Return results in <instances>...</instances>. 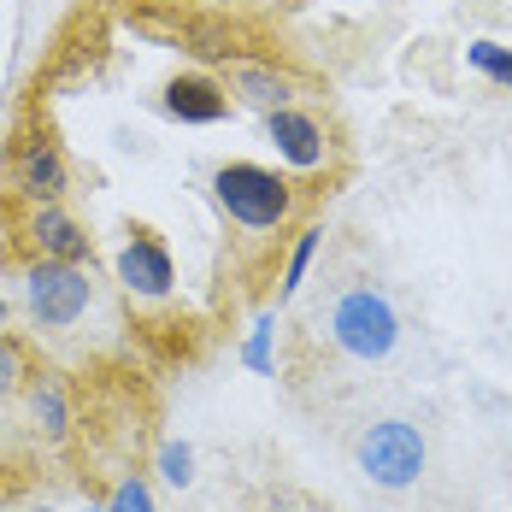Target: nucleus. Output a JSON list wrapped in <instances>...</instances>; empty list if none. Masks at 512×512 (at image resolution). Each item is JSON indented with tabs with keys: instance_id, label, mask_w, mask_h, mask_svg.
<instances>
[{
	"instance_id": "1",
	"label": "nucleus",
	"mask_w": 512,
	"mask_h": 512,
	"mask_svg": "<svg viewBox=\"0 0 512 512\" xmlns=\"http://www.w3.org/2000/svg\"><path fill=\"white\" fill-rule=\"evenodd\" d=\"M206 189H212V201L230 224H242L254 236H271L295 218V183L271 165H254V159H224Z\"/></svg>"
},
{
	"instance_id": "2",
	"label": "nucleus",
	"mask_w": 512,
	"mask_h": 512,
	"mask_svg": "<svg viewBox=\"0 0 512 512\" xmlns=\"http://www.w3.org/2000/svg\"><path fill=\"white\" fill-rule=\"evenodd\" d=\"M330 342L348 359H359V365H383L401 348V312L377 283H354L330 307Z\"/></svg>"
},
{
	"instance_id": "3",
	"label": "nucleus",
	"mask_w": 512,
	"mask_h": 512,
	"mask_svg": "<svg viewBox=\"0 0 512 512\" xmlns=\"http://www.w3.org/2000/svg\"><path fill=\"white\" fill-rule=\"evenodd\" d=\"M354 460H359V471H365V483L401 495V489H412V483L424 477V465H430V442H424V430L407 424V418H377V424H365Z\"/></svg>"
},
{
	"instance_id": "4",
	"label": "nucleus",
	"mask_w": 512,
	"mask_h": 512,
	"mask_svg": "<svg viewBox=\"0 0 512 512\" xmlns=\"http://www.w3.org/2000/svg\"><path fill=\"white\" fill-rule=\"evenodd\" d=\"M95 301V283H89V265H71V259H30L24 271V307L42 330H71Z\"/></svg>"
},
{
	"instance_id": "5",
	"label": "nucleus",
	"mask_w": 512,
	"mask_h": 512,
	"mask_svg": "<svg viewBox=\"0 0 512 512\" xmlns=\"http://www.w3.org/2000/svg\"><path fill=\"white\" fill-rule=\"evenodd\" d=\"M12 189L30 206L65 201L71 165H65V154H59V142H53L48 130H24V136H18V148H12Z\"/></svg>"
},
{
	"instance_id": "6",
	"label": "nucleus",
	"mask_w": 512,
	"mask_h": 512,
	"mask_svg": "<svg viewBox=\"0 0 512 512\" xmlns=\"http://www.w3.org/2000/svg\"><path fill=\"white\" fill-rule=\"evenodd\" d=\"M112 271H118L124 295H136V301H165L177 289V259H171V248L154 230H130V242L118 248Z\"/></svg>"
},
{
	"instance_id": "7",
	"label": "nucleus",
	"mask_w": 512,
	"mask_h": 512,
	"mask_svg": "<svg viewBox=\"0 0 512 512\" xmlns=\"http://www.w3.org/2000/svg\"><path fill=\"white\" fill-rule=\"evenodd\" d=\"M265 136H271V148L277 159L289 165V171H318L324 159H330V136H324V124L301 112V106H277V112H265Z\"/></svg>"
},
{
	"instance_id": "8",
	"label": "nucleus",
	"mask_w": 512,
	"mask_h": 512,
	"mask_svg": "<svg viewBox=\"0 0 512 512\" xmlns=\"http://www.w3.org/2000/svg\"><path fill=\"white\" fill-rule=\"evenodd\" d=\"M24 242H30V254L36 259H71V265H89V259H95L89 230H83L59 201L30 206V218H24Z\"/></svg>"
},
{
	"instance_id": "9",
	"label": "nucleus",
	"mask_w": 512,
	"mask_h": 512,
	"mask_svg": "<svg viewBox=\"0 0 512 512\" xmlns=\"http://www.w3.org/2000/svg\"><path fill=\"white\" fill-rule=\"evenodd\" d=\"M159 112L177 118V124H218L230 112V89L218 77H206V71H183V77H171L159 89Z\"/></svg>"
},
{
	"instance_id": "10",
	"label": "nucleus",
	"mask_w": 512,
	"mask_h": 512,
	"mask_svg": "<svg viewBox=\"0 0 512 512\" xmlns=\"http://www.w3.org/2000/svg\"><path fill=\"white\" fill-rule=\"evenodd\" d=\"M230 89L248 106H259V112L295 106V95H301V83H295L277 59H236V65H230Z\"/></svg>"
},
{
	"instance_id": "11",
	"label": "nucleus",
	"mask_w": 512,
	"mask_h": 512,
	"mask_svg": "<svg viewBox=\"0 0 512 512\" xmlns=\"http://www.w3.org/2000/svg\"><path fill=\"white\" fill-rule=\"evenodd\" d=\"M30 418H36V430L48 436L53 448L71 436V395H65L59 377H36L30 383Z\"/></svg>"
},
{
	"instance_id": "12",
	"label": "nucleus",
	"mask_w": 512,
	"mask_h": 512,
	"mask_svg": "<svg viewBox=\"0 0 512 512\" xmlns=\"http://www.w3.org/2000/svg\"><path fill=\"white\" fill-rule=\"evenodd\" d=\"M318 248H324V224H307L301 236H295V248H289V259H283V283H277V307H289L301 289H307V271L312 259H318Z\"/></svg>"
},
{
	"instance_id": "13",
	"label": "nucleus",
	"mask_w": 512,
	"mask_h": 512,
	"mask_svg": "<svg viewBox=\"0 0 512 512\" xmlns=\"http://www.w3.org/2000/svg\"><path fill=\"white\" fill-rule=\"evenodd\" d=\"M236 359H242V371H254V377H277V312H259L254 330H248L242 348H236Z\"/></svg>"
},
{
	"instance_id": "14",
	"label": "nucleus",
	"mask_w": 512,
	"mask_h": 512,
	"mask_svg": "<svg viewBox=\"0 0 512 512\" xmlns=\"http://www.w3.org/2000/svg\"><path fill=\"white\" fill-rule=\"evenodd\" d=\"M465 65H471L483 83L512 89V48H507V42H495V36H477V42H465Z\"/></svg>"
},
{
	"instance_id": "15",
	"label": "nucleus",
	"mask_w": 512,
	"mask_h": 512,
	"mask_svg": "<svg viewBox=\"0 0 512 512\" xmlns=\"http://www.w3.org/2000/svg\"><path fill=\"white\" fill-rule=\"evenodd\" d=\"M154 471H159V483L165 489H189L195 483V442H159V454H154Z\"/></svg>"
},
{
	"instance_id": "16",
	"label": "nucleus",
	"mask_w": 512,
	"mask_h": 512,
	"mask_svg": "<svg viewBox=\"0 0 512 512\" xmlns=\"http://www.w3.org/2000/svg\"><path fill=\"white\" fill-rule=\"evenodd\" d=\"M106 512H159L154 507V483H148V477H124V483L112 489Z\"/></svg>"
},
{
	"instance_id": "17",
	"label": "nucleus",
	"mask_w": 512,
	"mask_h": 512,
	"mask_svg": "<svg viewBox=\"0 0 512 512\" xmlns=\"http://www.w3.org/2000/svg\"><path fill=\"white\" fill-rule=\"evenodd\" d=\"M24 377H30V365H24V348H18L12 336H0V401H12V395L24 389Z\"/></svg>"
},
{
	"instance_id": "18",
	"label": "nucleus",
	"mask_w": 512,
	"mask_h": 512,
	"mask_svg": "<svg viewBox=\"0 0 512 512\" xmlns=\"http://www.w3.org/2000/svg\"><path fill=\"white\" fill-rule=\"evenodd\" d=\"M189 42H195V48L189 53H201V59H230V36H224V30H195V36H189Z\"/></svg>"
},
{
	"instance_id": "19",
	"label": "nucleus",
	"mask_w": 512,
	"mask_h": 512,
	"mask_svg": "<svg viewBox=\"0 0 512 512\" xmlns=\"http://www.w3.org/2000/svg\"><path fill=\"white\" fill-rule=\"evenodd\" d=\"M0 324H6V295H0Z\"/></svg>"
},
{
	"instance_id": "20",
	"label": "nucleus",
	"mask_w": 512,
	"mask_h": 512,
	"mask_svg": "<svg viewBox=\"0 0 512 512\" xmlns=\"http://www.w3.org/2000/svg\"><path fill=\"white\" fill-rule=\"evenodd\" d=\"M83 512H106V507H83Z\"/></svg>"
},
{
	"instance_id": "21",
	"label": "nucleus",
	"mask_w": 512,
	"mask_h": 512,
	"mask_svg": "<svg viewBox=\"0 0 512 512\" xmlns=\"http://www.w3.org/2000/svg\"><path fill=\"white\" fill-rule=\"evenodd\" d=\"M42 512H48V507H42Z\"/></svg>"
}]
</instances>
